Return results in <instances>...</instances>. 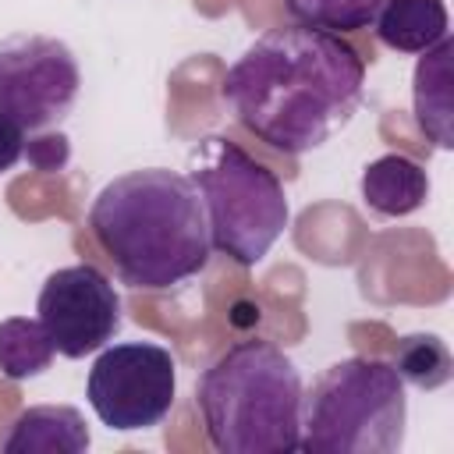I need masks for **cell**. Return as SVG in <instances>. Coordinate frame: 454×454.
Listing matches in <instances>:
<instances>
[{
	"label": "cell",
	"mask_w": 454,
	"mask_h": 454,
	"mask_svg": "<svg viewBox=\"0 0 454 454\" xmlns=\"http://www.w3.org/2000/svg\"><path fill=\"white\" fill-rule=\"evenodd\" d=\"M35 312L53 351L64 358H85L106 348L121 330V294L92 262L53 270L39 287Z\"/></svg>",
	"instance_id": "ba28073f"
},
{
	"label": "cell",
	"mask_w": 454,
	"mask_h": 454,
	"mask_svg": "<svg viewBox=\"0 0 454 454\" xmlns=\"http://www.w3.org/2000/svg\"><path fill=\"white\" fill-rule=\"evenodd\" d=\"M53 355H57L53 340L39 319L28 316L0 319V372L7 380H32L46 372Z\"/></svg>",
	"instance_id": "4fadbf2b"
},
{
	"label": "cell",
	"mask_w": 454,
	"mask_h": 454,
	"mask_svg": "<svg viewBox=\"0 0 454 454\" xmlns=\"http://www.w3.org/2000/svg\"><path fill=\"white\" fill-rule=\"evenodd\" d=\"M96 419L117 433L160 426L177 394V365L163 344L124 340L99 348V358L85 380Z\"/></svg>",
	"instance_id": "8992f818"
},
{
	"label": "cell",
	"mask_w": 454,
	"mask_h": 454,
	"mask_svg": "<svg viewBox=\"0 0 454 454\" xmlns=\"http://www.w3.org/2000/svg\"><path fill=\"white\" fill-rule=\"evenodd\" d=\"M362 199L380 216H408L429 199V174L404 153H387L362 170Z\"/></svg>",
	"instance_id": "30bf717a"
},
{
	"label": "cell",
	"mask_w": 454,
	"mask_h": 454,
	"mask_svg": "<svg viewBox=\"0 0 454 454\" xmlns=\"http://www.w3.org/2000/svg\"><path fill=\"white\" fill-rule=\"evenodd\" d=\"M365 60L337 32L280 25L259 35L223 74L234 121L277 153L301 156L344 131L362 103Z\"/></svg>",
	"instance_id": "6da1fadb"
},
{
	"label": "cell",
	"mask_w": 454,
	"mask_h": 454,
	"mask_svg": "<svg viewBox=\"0 0 454 454\" xmlns=\"http://www.w3.org/2000/svg\"><path fill=\"white\" fill-rule=\"evenodd\" d=\"M372 25L380 43L397 53H426L450 35L443 0H387Z\"/></svg>",
	"instance_id": "8fae6325"
},
{
	"label": "cell",
	"mask_w": 454,
	"mask_h": 454,
	"mask_svg": "<svg viewBox=\"0 0 454 454\" xmlns=\"http://www.w3.org/2000/svg\"><path fill=\"white\" fill-rule=\"evenodd\" d=\"M82 71L67 43L21 32L0 43V114L28 135L57 128L78 103Z\"/></svg>",
	"instance_id": "52a82bcc"
},
{
	"label": "cell",
	"mask_w": 454,
	"mask_h": 454,
	"mask_svg": "<svg viewBox=\"0 0 454 454\" xmlns=\"http://www.w3.org/2000/svg\"><path fill=\"white\" fill-rule=\"evenodd\" d=\"M25 128L18 121H11L7 114H0V174H7L21 156H25Z\"/></svg>",
	"instance_id": "2e32d148"
},
{
	"label": "cell",
	"mask_w": 454,
	"mask_h": 454,
	"mask_svg": "<svg viewBox=\"0 0 454 454\" xmlns=\"http://www.w3.org/2000/svg\"><path fill=\"white\" fill-rule=\"evenodd\" d=\"M408 394L383 358H340L301 397V440L309 454H394L404 443Z\"/></svg>",
	"instance_id": "277c9868"
},
{
	"label": "cell",
	"mask_w": 454,
	"mask_h": 454,
	"mask_svg": "<svg viewBox=\"0 0 454 454\" xmlns=\"http://www.w3.org/2000/svg\"><path fill=\"white\" fill-rule=\"evenodd\" d=\"M92 436L78 408L71 404H32L4 436L7 454H82Z\"/></svg>",
	"instance_id": "9c48e42d"
},
{
	"label": "cell",
	"mask_w": 454,
	"mask_h": 454,
	"mask_svg": "<svg viewBox=\"0 0 454 454\" xmlns=\"http://www.w3.org/2000/svg\"><path fill=\"white\" fill-rule=\"evenodd\" d=\"M387 0H284L287 14L298 25L326 28V32H362L376 21Z\"/></svg>",
	"instance_id": "9a60e30c"
},
{
	"label": "cell",
	"mask_w": 454,
	"mask_h": 454,
	"mask_svg": "<svg viewBox=\"0 0 454 454\" xmlns=\"http://www.w3.org/2000/svg\"><path fill=\"white\" fill-rule=\"evenodd\" d=\"M450 53L454 43L450 35L440 39L433 50H426L415 64V85H411V99H415V121L419 128L429 135V142H436L440 149H450Z\"/></svg>",
	"instance_id": "7c38bea8"
},
{
	"label": "cell",
	"mask_w": 454,
	"mask_h": 454,
	"mask_svg": "<svg viewBox=\"0 0 454 454\" xmlns=\"http://www.w3.org/2000/svg\"><path fill=\"white\" fill-rule=\"evenodd\" d=\"M397 376L419 390H440L443 383H450L454 376V358L447 351V344L436 333H408L397 340L394 348V362Z\"/></svg>",
	"instance_id": "5bb4252c"
},
{
	"label": "cell",
	"mask_w": 454,
	"mask_h": 454,
	"mask_svg": "<svg viewBox=\"0 0 454 454\" xmlns=\"http://www.w3.org/2000/svg\"><path fill=\"white\" fill-rule=\"evenodd\" d=\"M188 181L202 199L213 248L238 266L262 262L291 220L280 177L238 142L206 135L188 153Z\"/></svg>",
	"instance_id": "5b68a950"
},
{
	"label": "cell",
	"mask_w": 454,
	"mask_h": 454,
	"mask_svg": "<svg viewBox=\"0 0 454 454\" xmlns=\"http://www.w3.org/2000/svg\"><path fill=\"white\" fill-rule=\"evenodd\" d=\"M89 231L117 277L138 291H170L202 273L213 255L195 184L167 167L106 181L89 206Z\"/></svg>",
	"instance_id": "7a4b0ae2"
},
{
	"label": "cell",
	"mask_w": 454,
	"mask_h": 454,
	"mask_svg": "<svg viewBox=\"0 0 454 454\" xmlns=\"http://www.w3.org/2000/svg\"><path fill=\"white\" fill-rule=\"evenodd\" d=\"M301 372L270 340L227 344L199 376L206 440L223 454H287L301 440Z\"/></svg>",
	"instance_id": "3957f363"
}]
</instances>
